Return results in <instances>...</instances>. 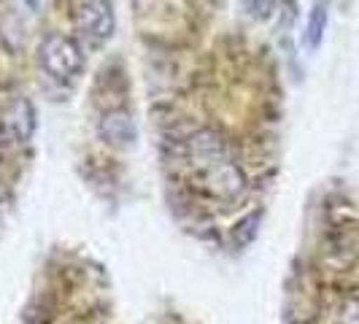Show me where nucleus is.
<instances>
[{"label":"nucleus","instance_id":"nucleus-1","mask_svg":"<svg viewBox=\"0 0 359 324\" xmlns=\"http://www.w3.org/2000/svg\"><path fill=\"white\" fill-rule=\"evenodd\" d=\"M38 60H41V68L57 81H71L84 68L81 46L71 36H62V33H52L41 41Z\"/></svg>","mask_w":359,"mask_h":324},{"label":"nucleus","instance_id":"nucleus-2","mask_svg":"<svg viewBox=\"0 0 359 324\" xmlns=\"http://www.w3.org/2000/svg\"><path fill=\"white\" fill-rule=\"evenodd\" d=\"M200 173L205 181V189L222 200H241L249 189V179H246L243 168L233 160V154L200 168Z\"/></svg>","mask_w":359,"mask_h":324},{"label":"nucleus","instance_id":"nucleus-3","mask_svg":"<svg viewBox=\"0 0 359 324\" xmlns=\"http://www.w3.org/2000/svg\"><path fill=\"white\" fill-rule=\"evenodd\" d=\"M76 27L92 43H106L116 30V14L111 0H84L76 14Z\"/></svg>","mask_w":359,"mask_h":324},{"label":"nucleus","instance_id":"nucleus-4","mask_svg":"<svg viewBox=\"0 0 359 324\" xmlns=\"http://www.w3.org/2000/svg\"><path fill=\"white\" fill-rule=\"evenodd\" d=\"M97 138L111 149H130L138 141V122L127 108L106 111L97 119Z\"/></svg>","mask_w":359,"mask_h":324},{"label":"nucleus","instance_id":"nucleus-5","mask_svg":"<svg viewBox=\"0 0 359 324\" xmlns=\"http://www.w3.org/2000/svg\"><path fill=\"white\" fill-rule=\"evenodd\" d=\"M0 127L11 144H27L36 133V108L27 97H11L0 114Z\"/></svg>","mask_w":359,"mask_h":324},{"label":"nucleus","instance_id":"nucleus-6","mask_svg":"<svg viewBox=\"0 0 359 324\" xmlns=\"http://www.w3.org/2000/svg\"><path fill=\"white\" fill-rule=\"evenodd\" d=\"M327 19H330V14H327V3L324 0H319L316 6H313V11L308 14V25H306V46L313 52V49H319L324 41V30H327Z\"/></svg>","mask_w":359,"mask_h":324},{"label":"nucleus","instance_id":"nucleus-7","mask_svg":"<svg viewBox=\"0 0 359 324\" xmlns=\"http://www.w3.org/2000/svg\"><path fill=\"white\" fill-rule=\"evenodd\" d=\"M259 219L262 214L259 211H252V214H246L243 219H238L233 224V246L238 249H246V246H252L257 233H259Z\"/></svg>","mask_w":359,"mask_h":324},{"label":"nucleus","instance_id":"nucleus-8","mask_svg":"<svg viewBox=\"0 0 359 324\" xmlns=\"http://www.w3.org/2000/svg\"><path fill=\"white\" fill-rule=\"evenodd\" d=\"M241 6L246 11V17L254 22H265L276 11V0H241Z\"/></svg>","mask_w":359,"mask_h":324}]
</instances>
